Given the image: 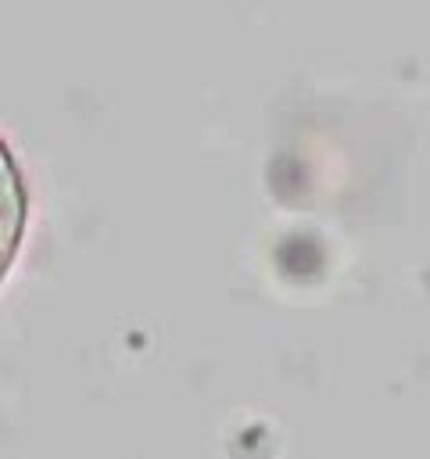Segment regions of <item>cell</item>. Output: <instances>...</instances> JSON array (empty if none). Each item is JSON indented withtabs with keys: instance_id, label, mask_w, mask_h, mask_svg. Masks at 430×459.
<instances>
[{
	"instance_id": "1",
	"label": "cell",
	"mask_w": 430,
	"mask_h": 459,
	"mask_svg": "<svg viewBox=\"0 0 430 459\" xmlns=\"http://www.w3.org/2000/svg\"><path fill=\"white\" fill-rule=\"evenodd\" d=\"M22 230H25V186L18 165L7 154V143L0 140V280L18 255Z\"/></svg>"
}]
</instances>
